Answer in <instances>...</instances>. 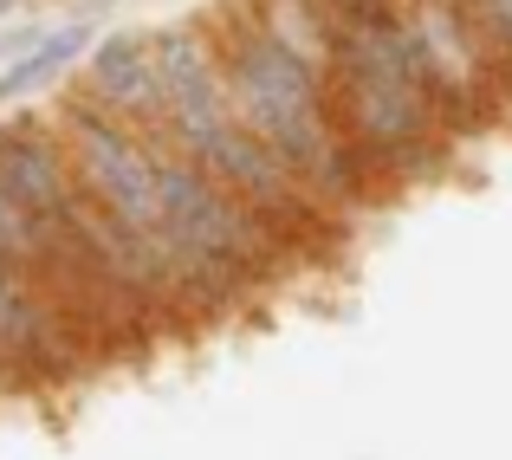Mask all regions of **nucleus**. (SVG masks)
<instances>
[{
  "label": "nucleus",
  "instance_id": "obj_8",
  "mask_svg": "<svg viewBox=\"0 0 512 460\" xmlns=\"http://www.w3.org/2000/svg\"><path fill=\"white\" fill-rule=\"evenodd\" d=\"M85 52H91V26L85 20L39 33V46H26V59H13L7 72H0V104H13V98H26V91L52 85V78H59L65 65H78Z\"/></svg>",
  "mask_w": 512,
  "mask_h": 460
},
{
  "label": "nucleus",
  "instance_id": "obj_11",
  "mask_svg": "<svg viewBox=\"0 0 512 460\" xmlns=\"http://www.w3.org/2000/svg\"><path fill=\"white\" fill-rule=\"evenodd\" d=\"M85 7H91V13H104V7H117V0H85Z\"/></svg>",
  "mask_w": 512,
  "mask_h": 460
},
{
  "label": "nucleus",
  "instance_id": "obj_7",
  "mask_svg": "<svg viewBox=\"0 0 512 460\" xmlns=\"http://www.w3.org/2000/svg\"><path fill=\"white\" fill-rule=\"evenodd\" d=\"M85 98L98 104V111H111L117 124L130 130H150L156 117H163V78H156V46L143 26H130V33H104L91 39L85 52Z\"/></svg>",
  "mask_w": 512,
  "mask_h": 460
},
{
  "label": "nucleus",
  "instance_id": "obj_4",
  "mask_svg": "<svg viewBox=\"0 0 512 460\" xmlns=\"http://www.w3.org/2000/svg\"><path fill=\"white\" fill-rule=\"evenodd\" d=\"M201 26H208V46H214L221 78H227V98L247 117V130L286 162L331 214L350 221V214H363L370 201H383L370 188V175L357 169V156H350L325 78L292 46H279V39L253 20L247 0H221Z\"/></svg>",
  "mask_w": 512,
  "mask_h": 460
},
{
  "label": "nucleus",
  "instance_id": "obj_10",
  "mask_svg": "<svg viewBox=\"0 0 512 460\" xmlns=\"http://www.w3.org/2000/svg\"><path fill=\"white\" fill-rule=\"evenodd\" d=\"M7 396H20V376H13V363H7V350H0V402Z\"/></svg>",
  "mask_w": 512,
  "mask_h": 460
},
{
  "label": "nucleus",
  "instance_id": "obj_5",
  "mask_svg": "<svg viewBox=\"0 0 512 460\" xmlns=\"http://www.w3.org/2000/svg\"><path fill=\"white\" fill-rule=\"evenodd\" d=\"M156 175H163V253L195 318H221V311L260 299L292 266H305L260 214H247L214 175H201L169 143H156Z\"/></svg>",
  "mask_w": 512,
  "mask_h": 460
},
{
  "label": "nucleus",
  "instance_id": "obj_1",
  "mask_svg": "<svg viewBox=\"0 0 512 460\" xmlns=\"http://www.w3.org/2000/svg\"><path fill=\"white\" fill-rule=\"evenodd\" d=\"M0 188H7L13 208L26 214V273H33L39 292L65 311L72 337L85 344V357L104 370V363H117V357L150 344L156 318L117 286L111 260H104V247H98L104 208L72 175L52 117L20 111V117L0 124Z\"/></svg>",
  "mask_w": 512,
  "mask_h": 460
},
{
  "label": "nucleus",
  "instance_id": "obj_9",
  "mask_svg": "<svg viewBox=\"0 0 512 460\" xmlns=\"http://www.w3.org/2000/svg\"><path fill=\"white\" fill-rule=\"evenodd\" d=\"M454 7H461L474 46L487 52V65L512 85V0H454Z\"/></svg>",
  "mask_w": 512,
  "mask_h": 460
},
{
  "label": "nucleus",
  "instance_id": "obj_6",
  "mask_svg": "<svg viewBox=\"0 0 512 460\" xmlns=\"http://www.w3.org/2000/svg\"><path fill=\"white\" fill-rule=\"evenodd\" d=\"M52 130H59L65 162H72V175L85 182V195L98 201L130 240L163 253V175H156V143L143 137V130L117 124L111 111H98V104L85 98V85H72L59 98Z\"/></svg>",
  "mask_w": 512,
  "mask_h": 460
},
{
  "label": "nucleus",
  "instance_id": "obj_2",
  "mask_svg": "<svg viewBox=\"0 0 512 460\" xmlns=\"http://www.w3.org/2000/svg\"><path fill=\"white\" fill-rule=\"evenodd\" d=\"M150 46H156V78H163V117H156L143 137L169 143V150L188 156L201 175H214V182L247 214H260L305 266L331 260L338 240H344V214H331L325 201L247 130V117L227 98L221 59H214V46H208V26L201 20L195 26L188 20L150 26Z\"/></svg>",
  "mask_w": 512,
  "mask_h": 460
},
{
  "label": "nucleus",
  "instance_id": "obj_3",
  "mask_svg": "<svg viewBox=\"0 0 512 460\" xmlns=\"http://www.w3.org/2000/svg\"><path fill=\"white\" fill-rule=\"evenodd\" d=\"M325 91H331V111H338L350 156L370 175L376 195H396L415 175H435L461 143L402 7L357 13V20L338 26Z\"/></svg>",
  "mask_w": 512,
  "mask_h": 460
}]
</instances>
